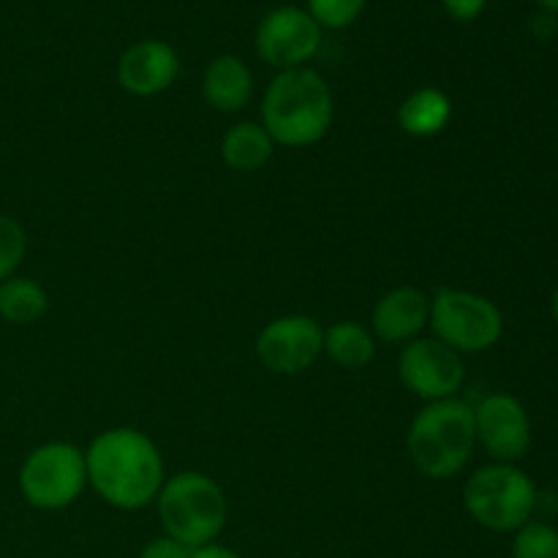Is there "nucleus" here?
<instances>
[{
	"mask_svg": "<svg viewBox=\"0 0 558 558\" xmlns=\"http://www.w3.org/2000/svg\"><path fill=\"white\" fill-rule=\"evenodd\" d=\"M325 352V330L305 314L278 316L256 336V357L267 371L298 376L314 368Z\"/></svg>",
	"mask_w": 558,
	"mask_h": 558,
	"instance_id": "9",
	"label": "nucleus"
},
{
	"mask_svg": "<svg viewBox=\"0 0 558 558\" xmlns=\"http://www.w3.org/2000/svg\"><path fill=\"white\" fill-rule=\"evenodd\" d=\"M276 142L262 123H234L221 140V158L234 172H256L272 158Z\"/></svg>",
	"mask_w": 558,
	"mask_h": 558,
	"instance_id": "16",
	"label": "nucleus"
},
{
	"mask_svg": "<svg viewBox=\"0 0 558 558\" xmlns=\"http://www.w3.org/2000/svg\"><path fill=\"white\" fill-rule=\"evenodd\" d=\"M434 338L461 352H488L501 341L505 319L494 300L466 289H439L430 300Z\"/></svg>",
	"mask_w": 558,
	"mask_h": 558,
	"instance_id": "6",
	"label": "nucleus"
},
{
	"mask_svg": "<svg viewBox=\"0 0 558 558\" xmlns=\"http://www.w3.org/2000/svg\"><path fill=\"white\" fill-rule=\"evenodd\" d=\"M430 300L417 287H398L381 294L374 305L371 325L376 338L387 343H409L428 327Z\"/></svg>",
	"mask_w": 558,
	"mask_h": 558,
	"instance_id": "13",
	"label": "nucleus"
},
{
	"mask_svg": "<svg viewBox=\"0 0 558 558\" xmlns=\"http://www.w3.org/2000/svg\"><path fill=\"white\" fill-rule=\"evenodd\" d=\"M447 9V14L458 22H472L483 14L485 0H441Z\"/></svg>",
	"mask_w": 558,
	"mask_h": 558,
	"instance_id": "23",
	"label": "nucleus"
},
{
	"mask_svg": "<svg viewBox=\"0 0 558 558\" xmlns=\"http://www.w3.org/2000/svg\"><path fill=\"white\" fill-rule=\"evenodd\" d=\"M365 9V0H308V14L319 27L341 31L349 27Z\"/></svg>",
	"mask_w": 558,
	"mask_h": 558,
	"instance_id": "21",
	"label": "nucleus"
},
{
	"mask_svg": "<svg viewBox=\"0 0 558 558\" xmlns=\"http://www.w3.org/2000/svg\"><path fill=\"white\" fill-rule=\"evenodd\" d=\"M191 558H243V556L234 554V550L227 548V545L210 543V545H202V548L191 550Z\"/></svg>",
	"mask_w": 558,
	"mask_h": 558,
	"instance_id": "24",
	"label": "nucleus"
},
{
	"mask_svg": "<svg viewBox=\"0 0 558 558\" xmlns=\"http://www.w3.org/2000/svg\"><path fill=\"white\" fill-rule=\"evenodd\" d=\"M512 558H558V529L543 521L523 523L512 539Z\"/></svg>",
	"mask_w": 558,
	"mask_h": 558,
	"instance_id": "19",
	"label": "nucleus"
},
{
	"mask_svg": "<svg viewBox=\"0 0 558 558\" xmlns=\"http://www.w3.org/2000/svg\"><path fill=\"white\" fill-rule=\"evenodd\" d=\"M262 125L276 145H316L332 125L330 85L305 65L278 71L262 98Z\"/></svg>",
	"mask_w": 558,
	"mask_h": 558,
	"instance_id": "2",
	"label": "nucleus"
},
{
	"mask_svg": "<svg viewBox=\"0 0 558 558\" xmlns=\"http://www.w3.org/2000/svg\"><path fill=\"white\" fill-rule=\"evenodd\" d=\"M156 505L163 534L191 550L216 543L227 526V496L216 480L202 472H180L163 480Z\"/></svg>",
	"mask_w": 558,
	"mask_h": 558,
	"instance_id": "4",
	"label": "nucleus"
},
{
	"mask_svg": "<svg viewBox=\"0 0 558 558\" xmlns=\"http://www.w3.org/2000/svg\"><path fill=\"white\" fill-rule=\"evenodd\" d=\"M550 308H554V319H556V325H558V289L554 292V303H550Z\"/></svg>",
	"mask_w": 558,
	"mask_h": 558,
	"instance_id": "26",
	"label": "nucleus"
},
{
	"mask_svg": "<svg viewBox=\"0 0 558 558\" xmlns=\"http://www.w3.org/2000/svg\"><path fill=\"white\" fill-rule=\"evenodd\" d=\"M49 308V294L31 278L11 276L0 281V319L9 325H33Z\"/></svg>",
	"mask_w": 558,
	"mask_h": 558,
	"instance_id": "18",
	"label": "nucleus"
},
{
	"mask_svg": "<svg viewBox=\"0 0 558 558\" xmlns=\"http://www.w3.org/2000/svg\"><path fill=\"white\" fill-rule=\"evenodd\" d=\"M202 96H205L207 107L218 109V112H240L254 96V74L240 58L221 54L205 69Z\"/></svg>",
	"mask_w": 558,
	"mask_h": 558,
	"instance_id": "14",
	"label": "nucleus"
},
{
	"mask_svg": "<svg viewBox=\"0 0 558 558\" xmlns=\"http://www.w3.org/2000/svg\"><path fill=\"white\" fill-rule=\"evenodd\" d=\"M474 430L496 463H515L532 447V423L529 412L515 396L494 392L474 409Z\"/></svg>",
	"mask_w": 558,
	"mask_h": 558,
	"instance_id": "11",
	"label": "nucleus"
},
{
	"mask_svg": "<svg viewBox=\"0 0 558 558\" xmlns=\"http://www.w3.org/2000/svg\"><path fill=\"white\" fill-rule=\"evenodd\" d=\"M322 44V27L308 11L298 5L272 9L256 27V52L278 71L300 69L308 63Z\"/></svg>",
	"mask_w": 558,
	"mask_h": 558,
	"instance_id": "10",
	"label": "nucleus"
},
{
	"mask_svg": "<svg viewBox=\"0 0 558 558\" xmlns=\"http://www.w3.org/2000/svg\"><path fill=\"white\" fill-rule=\"evenodd\" d=\"M463 507L483 529L518 532L537 510V485L515 463H490L466 480Z\"/></svg>",
	"mask_w": 558,
	"mask_h": 558,
	"instance_id": "5",
	"label": "nucleus"
},
{
	"mask_svg": "<svg viewBox=\"0 0 558 558\" xmlns=\"http://www.w3.org/2000/svg\"><path fill=\"white\" fill-rule=\"evenodd\" d=\"M27 251V234L11 216H0V281L11 278L22 265Z\"/></svg>",
	"mask_w": 558,
	"mask_h": 558,
	"instance_id": "20",
	"label": "nucleus"
},
{
	"mask_svg": "<svg viewBox=\"0 0 558 558\" xmlns=\"http://www.w3.org/2000/svg\"><path fill=\"white\" fill-rule=\"evenodd\" d=\"M539 5H543L545 11H550V14H558V0H537Z\"/></svg>",
	"mask_w": 558,
	"mask_h": 558,
	"instance_id": "25",
	"label": "nucleus"
},
{
	"mask_svg": "<svg viewBox=\"0 0 558 558\" xmlns=\"http://www.w3.org/2000/svg\"><path fill=\"white\" fill-rule=\"evenodd\" d=\"M477 430L474 409L458 398L434 401L414 414L407 434V450L423 477L450 480L472 461Z\"/></svg>",
	"mask_w": 558,
	"mask_h": 558,
	"instance_id": "3",
	"label": "nucleus"
},
{
	"mask_svg": "<svg viewBox=\"0 0 558 558\" xmlns=\"http://www.w3.org/2000/svg\"><path fill=\"white\" fill-rule=\"evenodd\" d=\"M87 485L114 510L134 512L156 501L163 480V458L153 439L136 428H109L85 450Z\"/></svg>",
	"mask_w": 558,
	"mask_h": 558,
	"instance_id": "1",
	"label": "nucleus"
},
{
	"mask_svg": "<svg viewBox=\"0 0 558 558\" xmlns=\"http://www.w3.org/2000/svg\"><path fill=\"white\" fill-rule=\"evenodd\" d=\"M398 376L403 387L412 390L423 401H447L456 398L463 387L466 368L456 349L441 343L439 338H414L401 349L398 357Z\"/></svg>",
	"mask_w": 558,
	"mask_h": 558,
	"instance_id": "8",
	"label": "nucleus"
},
{
	"mask_svg": "<svg viewBox=\"0 0 558 558\" xmlns=\"http://www.w3.org/2000/svg\"><path fill=\"white\" fill-rule=\"evenodd\" d=\"M325 354L341 368L360 371L374 360V336L360 322H336L325 330Z\"/></svg>",
	"mask_w": 558,
	"mask_h": 558,
	"instance_id": "17",
	"label": "nucleus"
},
{
	"mask_svg": "<svg viewBox=\"0 0 558 558\" xmlns=\"http://www.w3.org/2000/svg\"><path fill=\"white\" fill-rule=\"evenodd\" d=\"M16 483L22 499L36 510H65L87 485L85 452L71 441H47L25 458Z\"/></svg>",
	"mask_w": 558,
	"mask_h": 558,
	"instance_id": "7",
	"label": "nucleus"
},
{
	"mask_svg": "<svg viewBox=\"0 0 558 558\" xmlns=\"http://www.w3.org/2000/svg\"><path fill=\"white\" fill-rule=\"evenodd\" d=\"M178 74V52L167 41H158V38L131 44L118 60V85L125 93L140 98H150L169 90Z\"/></svg>",
	"mask_w": 558,
	"mask_h": 558,
	"instance_id": "12",
	"label": "nucleus"
},
{
	"mask_svg": "<svg viewBox=\"0 0 558 558\" xmlns=\"http://www.w3.org/2000/svg\"><path fill=\"white\" fill-rule=\"evenodd\" d=\"M452 120V101L439 87H420L398 107V125L403 134L428 140L441 134Z\"/></svg>",
	"mask_w": 558,
	"mask_h": 558,
	"instance_id": "15",
	"label": "nucleus"
},
{
	"mask_svg": "<svg viewBox=\"0 0 558 558\" xmlns=\"http://www.w3.org/2000/svg\"><path fill=\"white\" fill-rule=\"evenodd\" d=\"M140 558H191V548H185L183 543L172 537H156L140 550Z\"/></svg>",
	"mask_w": 558,
	"mask_h": 558,
	"instance_id": "22",
	"label": "nucleus"
}]
</instances>
